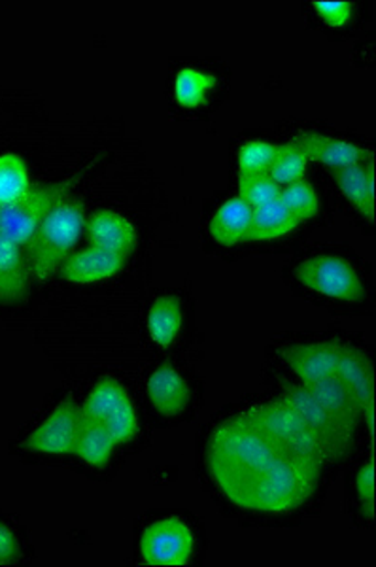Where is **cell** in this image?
<instances>
[{"mask_svg": "<svg viewBox=\"0 0 376 567\" xmlns=\"http://www.w3.org/2000/svg\"><path fill=\"white\" fill-rule=\"evenodd\" d=\"M318 477L320 473L297 460L276 454L263 470L223 494L242 509L288 513L311 497Z\"/></svg>", "mask_w": 376, "mask_h": 567, "instance_id": "1", "label": "cell"}, {"mask_svg": "<svg viewBox=\"0 0 376 567\" xmlns=\"http://www.w3.org/2000/svg\"><path fill=\"white\" fill-rule=\"evenodd\" d=\"M276 454L280 452L261 433L233 419L221 425L210 441L208 465L221 492H228L263 470Z\"/></svg>", "mask_w": 376, "mask_h": 567, "instance_id": "2", "label": "cell"}, {"mask_svg": "<svg viewBox=\"0 0 376 567\" xmlns=\"http://www.w3.org/2000/svg\"><path fill=\"white\" fill-rule=\"evenodd\" d=\"M237 419L261 433L280 454L297 460L316 473L327 462L318 439L312 435L303 420L284 400L252 406Z\"/></svg>", "mask_w": 376, "mask_h": 567, "instance_id": "3", "label": "cell"}, {"mask_svg": "<svg viewBox=\"0 0 376 567\" xmlns=\"http://www.w3.org/2000/svg\"><path fill=\"white\" fill-rule=\"evenodd\" d=\"M82 203L61 200L27 243V269L36 280H48L69 258L84 231Z\"/></svg>", "mask_w": 376, "mask_h": 567, "instance_id": "4", "label": "cell"}, {"mask_svg": "<svg viewBox=\"0 0 376 567\" xmlns=\"http://www.w3.org/2000/svg\"><path fill=\"white\" fill-rule=\"evenodd\" d=\"M82 175L71 176L69 181L50 186H31L25 195L10 205L0 207V235L12 240L13 245L27 246L48 214L65 200L74 184Z\"/></svg>", "mask_w": 376, "mask_h": 567, "instance_id": "5", "label": "cell"}, {"mask_svg": "<svg viewBox=\"0 0 376 567\" xmlns=\"http://www.w3.org/2000/svg\"><path fill=\"white\" fill-rule=\"evenodd\" d=\"M299 282L320 296L346 303H359L365 297L364 284L354 265L331 254H322L299 265Z\"/></svg>", "mask_w": 376, "mask_h": 567, "instance_id": "6", "label": "cell"}, {"mask_svg": "<svg viewBox=\"0 0 376 567\" xmlns=\"http://www.w3.org/2000/svg\"><path fill=\"white\" fill-rule=\"evenodd\" d=\"M282 400L292 406L299 414V419L303 420V424L311 430L312 435L318 439L327 462L343 458L346 452H351L354 439L341 430V425L325 411L324 406L320 405L318 400L312 395L305 384H285Z\"/></svg>", "mask_w": 376, "mask_h": 567, "instance_id": "7", "label": "cell"}, {"mask_svg": "<svg viewBox=\"0 0 376 567\" xmlns=\"http://www.w3.org/2000/svg\"><path fill=\"white\" fill-rule=\"evenodd\" d=\"M194 545V534L180 518H165L146 528L140 553L148 566H186Z\"/></svg>", "mask_w": 376, "mask_h": 567, "instance_id": "8", "label": "cell"}, {"mask_svg": "<svg viewBox=\"0 0 376 567\" xmlns=\"http://www.w3.org/2000/svg\"><path fill=\"white\" fill-rule=\"evenodd\" d=\"M80 420L82 413L79 405L71 398H66L53 409L46 422H42L33 435L27 439V449L42 454H72Z\"/></svg>", "mask_w": 376, "mask_h": 567, "instance_id": "9", "label": "cell"}, {"mask_svg": "<svg viewBox=\"0 0 376 567\" xmlns=\"http://www.w3.org/2000/svg\"><path fill=\"white\" fill-rule=\"evenodd\" d=\"M290 144L301 150L306 159L322 163V165L333 168V171L351 167V165H357V163H367L373 157L369 150L362 148L354 142L316 135L311 131H301V133L293 136Z\"/></svg>", "mask_w": 376, "mask_h": 567, "instance_id": "10", "label": "cell"}, {"mask_svg": "<svg viewBox=\"0 0 376 567\" xmlns=\"http://www.w3.org/2000/svg\"><path fill=\"white\" fill-rule=\"evenodd\" d=\"M335 377L343 382L346 390L356 400L362 413L369 416L370 433H373V390H375V374L369 355L354 344H341L337 371Z\"/></svg>", "mask_w": 376, "mask_h": 567, "instance_id": "11", "label": "cell"}, {"mask_svg": "<svg viewBox=\"0 0 376 567\" xmlns=\"http://www.w3.org/2000/svg\"><path fill=\"white\" fill-rule=\"evenodd\" d=\"M341 342H306L282 352L285 363L305 384L330 379L337 371Z\"/></svg>", "mask_w": 376, "mask_h": 567, "instance_id": "12", "label": "cell"}, {"mask_svg": "<svg viewBox=\"0 0 376 567\" xmlns=\"http://www.w3.org/2000/svg\"><path fill=\"white\" fill-rule=\"evenodd\" d=\"M127 254L92 246L72 254L63 267V278L72 284H93L114 277L124 269Z\"/></svg>", "mask_w": 376, "mask_h": 567, "instance_id": "13", "label": "cell"}, {"mask_svg": "<svg viewBox=\"0 0 376 567\" xmlns=\"http://www.w3.org/2000/svg\"><path fill=\"white\" fill-rule=\"evenodd\" d=\"M305 386L318 400L320 405L324 406L325 411L341 425V430L354 439L362 409L357 406L356 400L352 398V393L346 390L343 382L333 374L330 379L305 384Z\"/></svg>", "mask_w": 376, "mask_h": 567, "instance_id": "14", "label": "cell"}, {"mask_svg": "<svg viewBox=\"0 0 376 567\" xmlns=\"http://www.w3.org/2000/svg\"><path fill=\"white\" fill-rule=\"evenodd\" d=\"M148 398L157 411L167 416H176L184 413L188 406L189 392L188 382L184 381L182 374L178 373L173 365H163L156 373L149 377Z\"/></svg>", "mask_w": 376, "mask_h": 567, "instance_id": "15", "label": "cell"}, {"mask_svg": "<svg viewBox=\"0 0 376 567\" xmlns=\"http://www.w3.org/2000/svg\"><path fill=\"white\" fill-rule=\"evenodd\" d=\"M335 181L344 197L364 214L370 224L375 221V167L373 162L357 163L351 167L333 171Z\"/></svg>", "mask_w": 376, "mask_h": 567, "instance_id": "16", "label": "cell"}, {"mask_svg": "<svg viewBox=\"0 0 376 567\" xmlns=\"http://www.w3.org/2000/svg\"><path fill=\"white\" fill-rule=\"evenodd\" d=\"M87 231L93 246H101L106 250L129 256V251L137 245V231L133 224L122 214L112 213V210L93 214L87 224Z\"/></svg>", "mask_w": 376, "mask_h": 567, "instance_id": "17", "label": "cell"}, {"mask_svg": "<svg viewBox=\"0 0 376 567\" xmlns=\"http://www.w3.org/2000/svg\"><path fill=\"white\" fill-rule=\"evenodd\" d=\"M253 208L242 197L223 203L210 224V233L220 245L234 246L248 240L252 227Z\"/></svg>", "mask_w": 376, "mask_h": 567, "instance_id": "18", "label": "cell"}, {"mask_svg": "<svg viewBox=\"0 0 376 567\" xmlns=\"http://www.w3.org/2000/svg\"><path fill=\"white\" fill-rule=\"evenodd\" d=\"M27 275L20 246L0 235V303H18L25 297Z\"/></svg>", "mask_w": 376, "mask_h": 567, "instance_id": "19", "label": "cell"}, {"mask_svg": "<svg viewBox=\"0 0 376 567\" xmlns=\"http://www.w3.org/2000/svg\"><path fill=\"white\" fill-rule=\"evenodd\" d=\"M117 443L112 437L106 425L93 420H80L79 435L74 443V452L85 464L93 467H104L112 458V452Z\"/></svg>", "mask_w": 376, "mask_h": 567, "instance_id": "20", "label": "cell"}, {"mask_svg": "<svg viewBox=\"0 0 376 567\" xmlns=\"http://www.w3.org/2000/svg\"><path fill=\"white\" fill-rule=\"evenodd\" d=\"M182 328V305L173 296H163L149 309L148 331L152 339L167 349Z\"/></svg>", "mask_w": 376, "mask_h": 567, "instance_id": "21", "label": "cell"}, {"mask_svg": "<svg viewBox=\"0 0 376 567\" xmlns=\"http://www.w3.org/2000/svg\"><path fill=\"white\" fill-rule=\"evenodd\" d=\"M299 226L290 210L280 203H269L265 207L253 208L252 227L248 240H273L284 237Z\"/></svg>", "mask_w": 376, "mask_h": 567, "instance_id": "22", "label": "cell"}, {"mask_svg": "<svg viewBox=\"0 0 376 567\" xmlns=\"http://www.w3.org/2000/svg\"><path fill=\"white\" fill-rule=\"evenodd\" d=\"M127 400H129V395L125 392V388L117 381L106 379V381L98 382L95 390L90 393V398L85 400L80 413H82V419L106 424L112 414L116 413L117 409Z\"/></svg>", "mask_w": 376, "mask_h": 567, "instance_id": "23", "label": "cell"}, {"mask_svg": "<svg viewBox=\"0 0 376 567\" xmlns=\"http://www.w3.org/2000/svg\"><path fill=\"white\" fill-rule=\"evenodd\" d=\"M216 84V78L199 69H182L175 82L176 103L184 109H199L207 101L208 91Z\"/></svg>", "mask_w": 376, "mask_h": 567, "instance_id": "24", "label": "cell"}, {"mask_svg": "<svg viewBox=\"0 0 376 567\" xmlns=\"http://www.w3.org/2000/svg\"><path fill=\"white\" fill-rule=\"evenodd\" d=\"M31 187L25 163L20 155H0V207L10 205Z\"/></svg>", "mask_w": 376, "mask_h": 567, "instance_id": "25", "label": "cell"}, {"mask_svg": "<svg viewBox=\"0 0 376 567\" xmlns=\"http://www.w3.org/2000/svg\"><path fill=\"white\" fill-rule=\"evenodd\" d=\"M279 200L290 210L293 218L297 219L299 224L303 219L312 218L320 208L318 195L314 192V187L305 181L282 187Z\"/></svg>", "mask_w": 376, "mask_h": 567, "instance_id": "26", "label": "cell"}, {"mask_svg": "<svg viewBox=\"0 0 376 567\" xmlns=\"http://www.w3.org/2000/svg\"><path fill=\"white\" fill-rule=\"evenodd\" d=\"M279 152L280 146L271 142H247L239 152V175H265Z\"/></svg>", "mask_w": 376, "mask_h": 567, "instance_id": "27", "label": "cell"}, {"mask_svg": "<svg viewBox=\"0 0 376 567\" xmlns=\"http://www.w3.org/2000/svg\"><path fill=\"white\" fill-rule=\"evenodd\" d=\"M306 159L301 150L295 148L293 144L280 146L279 155L273 165L269 168V176L273 178L280 187L290 186L295 182L303 181L306 173Z\"/></svg>", "mask_w": 376, "mask_h": 567, "instance_id": "28", "label": "cell"}, {"mask_svg": "<svg viewBox=\"0 0 376 567\" xmlns=\"http://www.w3.org/2000/svg\"><path fill=\"white\" fill-rule=\"evenodd\" d=\"M239 187L240 197L247 200L252 208L265 207L269 203L279 200L280 189H282L269 176V173H265V175L240 176Z\"/></svg>", "mask_w": 376, "mask_h": 567, "instance_id": "29", "label": "cell"}, {"mask_svg": "<svg viewBox=\"0 0 376 567\" xmlns=\"http://www.w3.org/2000/svg\"><path fill=\"white\" fill-rule=\"evenodd\" d=\"M104 425L108 427V432L112 433L116 443H127L135 437L138 432V419L130 400L125 401L124 405L119 406Z\"/></svg>", "mask_w": 376, "mask_h": 567, "instance_id": "30", "label": "cell"}, {"mask_svg": "<svg viewBox=\"0 0 376 567\" xmlns=\"http://www.w3.org/2000/svg\"><path fill=\"white\" fill-rule=\"evenodd\" d=\"M314 10L318 12L320 18L330 27H344L352 18V2L344 0H333V2H312Z\"/></svg>", "mask_w": 376, "mask_h": 567, "instance_id": "31", "label": "cell"}, {"mask_svg": "<svg viewBox=\"0 0 376 567\" xmlns=\"http://www.w3.org/2000/svg\"><path fill=\"white\" fill-rule=\"evenodd\" d=\"M357 494L364 503V511H367V515L373 516V511H375V464L373 462L364 465L357 475Z\"/></svg>", "mask_w": 376, "mask_h": 567, "instance_id": "32", "label": "cell"}, {"mask_svg": "<svg viewBox=\"0 0 376 567\" xmlns=\"http://www.w3.org/2000/svg\"><path fill=\"white\" fill-rule=\"evenodd\" d=\"M20 558V545L15 535L10 529L0 524V566H8Z\"/></svg>", "mask_w": 376, "mask_h": 567, "instance_id": "33", "label": "cell"}]
</instances>
